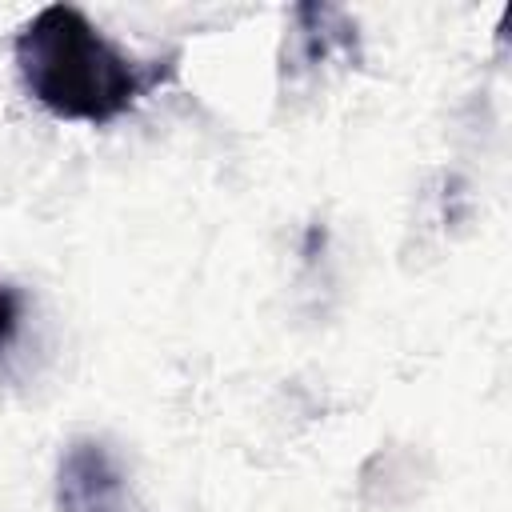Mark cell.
Here are the masks:
<instances>
[{
    "label": "cell",
    "mask_w": 512,
    "mask_h": 512,
    "mask_svg": "<svg viewBox=\"0 0 512 512\" xmlns=\"http://www.w3.org/2000/svg\"><path fill=\"white\" fill-rule=\"evenodd\" d=\"M16 68L40 108L76 124H108L156 84L152 64L112 44L72 4L40 8L16 32Z\"/></svg>",
    "instance_id": "6da1fadb"
},
{
    "label": "cell",
    "mask_w": 512,
    "mask_h": 512,
    "mask_svg": "<svg viewBox=\"0 0 512 512\" xmlns=\"http://www.w3.org/2000/svg\"><path fill=\"white\" fill-rule=\"evenodd\" d=\"M60 512H132L120 460L100 440H76L56 468Z\"/></svg>",
    "instance_id": "7a4b0ae2"
},
{
    "label": "cell",
    "mask_w": 512,
    "mask_h": 512,
    "mask_svg": "<svg viewBox=\"0 0 512 512\" xmlns=\"http://www.w3.org/2000/svg\"><path fill=\"white\" fill-rule=\"evenodd\" d=\"M20 320H24V296H20L16 284H4L0 280V352L16 340Z\"/></svg>",
    "instance_id": "3957f363"
}]
</instances>
